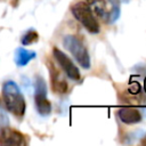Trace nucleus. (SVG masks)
<instances>
[{
  "instance_id": "0eeeda50",
  "label": "nucleus",
  "mask_w": 146,
  "mask_h": 146,
  "mask_svg": "<svg viewBox=\"0 0 146 146\" xmlns=\"http://www.w3.org/2000/svg\"><path fill=\"white\" fill-rule=\"evenodd\" d=\"M48 70H49V74H50V83H51L52 91L56 94H65L68 89L67 82L62 76L60 72L55 66V64H52L49 60H48Z\"/></svg>"
},
{
  "instance_id": "f03ea898",
  "label": "nucleus",
  "mask_w": 146,
  "mask_h": 146,
  "mask_svg": "<svg viewBox=\"0 0 146 146\" xmlns=\"http://www.w3.org/2000/svg\"><path fill=\"white\" fill-rule=\"evenodd\" d=\"M71 11L73 16L81 23V25L90 33L97 34L100 31V26L96 17L94 16V11L84 1H79L72 6Z\"/></svg>"
},
{
  "instance_id": "9b49d317",
  "label": "nucleus",
  "mask_w": 146,
  "mask_h": 146,
  "mask_svg": "<svg viewBox=\"0 0 146 146\" xmlns=\"http://www.w3.org/2000/svg\"><path fill=\"white\" fill-rule=\"evenodd\" d=\"M39 39V34L34 31V30H29L27 32H25V34L22 36L21 39V42L23 46H29V44H32L34 42H36Z\"/></svg>"
},
{
  "instance_id": "1a4fd4ad",
  "label": "nucleus",
  "mask_w": 146,
  "mask_h": 146,
  "mask_svg": "<svg viewBox=\"0 0 146 146\" xmlns=\"http://www.w3.org/2000/svg\"><path fill=\"white\" fill-rule=\"evenodd\" d=\"M36 56L35 51L27 50L23 47H19L15 51V63L17 66H25L27 65L32 59H34Z\"/></svg>"
},
{
  "instance_id": "9d476101",
  "label": "nucleus",
  "mask_w": 146,
  "mask_h": 146,
  "mask_svg": "<svg viewBox=\"0 0 146 146\" xmlns=\"http://www.w3.org/2000/svg\"><path fill=\"white\" fill-rule=\"evenodd\" d=\"M91 10L102 19H106L108 15V9L105 0H86Z\"/></svg>"
},
{
  "instance_id": "6e6552de",
  "label": "nucleus",
  "mask_w": 146,
  "mask_h": 146,
  "mask_svg": "<svg viewBox=\"0 0 146 146\" xmlns=\"http://www.w3.org/2000/svg\"><path fill=\"white\" fill-rule=\"evenodd\" d=\"M119 119L125 123V124H135L141 121V114L140 112L135 107H121L117 111Z\"/></svg>"
},
{
  "instance_id": "423d86ee",
  "label": "nucleus",
  "mask_w": 146,
  "mask_h": 146,
  "mask_svg": "<svg viewBox=\"0 0 146 146\" xmlns=\"http://www.w3.org/2000/svg\"><path fill=\"white\" fill-rule=\"evenodd\" d=\"M25 136L16 129L5 127L0 131V145H10V146H22L25 145Z\"/></svg>"
},
{
  "instance_id": "4468645a",
  "label": "nucleus",
  "mask_w": 146,
  "mask_h": 146,
  "mask_svg": "<svg viewBox=\"0 0 146 146\" xmlns=\"http://www.w3.org/2000/svg\"><path fill=\"white\" fill-rule=\"evenodd\" d=\"M112 3V8H120L121 2H128L129 0H110Z\"/></svg>"
},
{
  "instance_id": "ddd939ff",
  "label": "nucleus",
  "mask_w": 146,
  "mask_h": 146,
  "mask_svg": "<svg viewBox=\"0 0 146 146\" xmlns=\"http://www.w3.org/2000/svg\"><path fill=\"white\" fill-rule=\"evenodd\" d=\"M140 91H141V88H140V86H139L138 82H135V83H131V84H130V87H129V92H130L131 95H139Z\"/></svg>"
},
{
  "instance_id": "f8f14e48",
  "label": "nucleus",
  "mask_w": 146,
  "mask_h": 146,
  "mask_svg": "<svg viewBox=\"0 0 146 146\" xmlns=\"http://www.w3.org/2000/svg\"><path fill=\"white\" fill-rule=\"evenodd\" d=\"M8 125H9V117H8V114L6 112L5 106L2 105V103L0 100V130L5 127H8Z\"/></svg>"
},
{
  "instance_id": "39448f33",
  "label": "nucleus",
  "mask_w": 146,
  "mask_h": 146,
  "mask_svg": "<svg viewBox=\"0 0 146 146\" xmlns=\"http://www.w3.org/2000/svg\"><path fill=\"white\" fill-rule=\"evenodd\" d=\"M52 55L56 59V62L59 64V66L62 67V70L65 72V74L73 81H78L80 80L81 78V74H80V71L79 68L76 67V65L72 62V59L66 55L64 54L60 49L54 47L52 48Z\"/></svg>"
},
{
  "instance_id": "f257e3e1",
  "label": "nucleus",
  "mask_w": 146,
  "mask_h": 146,
  "mask_svg": "<svg viewBox=\"0 0 146 146\" xmlns=\"http://www.w3.org/2000/svg\"><path fill=\"white\" fill-rule=\"evenodd\" d=\"M2 99L6 110H8L17 119H22L25 114L26 103L18 86L14 81H6L2 84Z\"/></svg>"
},
{
  "instance_id": "7ed1b4c3",
  "label": "nucleus",
  "mask_w": 146,
  "mask_h": 146,
  "mask_svg": "<svg viewBox=\"0 0 146 146\" xmlns=\"http://www.w3.org/2000/svg\"><path fill=\"white\" fill-rule=\"evenodd\" d=\"M63 44L73 55L75 60L83 68H89L90 67V56H89L88 49L78 36L66 35L63 39Z\"/></svg>"
},
{
  "instance_id": "20e7f679",
  "label": "nucleus",
  "mask_w": 146,
  "mask_h": 146,
  "mask_svg": "<svg viewBox=\"0 0 146 146\" xmlns=\"http://www.w3.org/2000/svg\"><path fill=\"white\" fill-rule=\"evenodd\" d=\"M34 90V104L38 113L42 116H48L51 113V103L47 98V86L41 76L35 78Z\"/></svg>"
},
{
  "instance_id": "2eb2a0df",
  "label": "nucleus",
  "mask_w": 146,
  "mask_h": 146,
  "mask_svg": "<svg viewBox=\"0 0 146 146\" xmlns=\"http://www.w3.org/2000/svg\"><path fill=\"white\" fill-rule=\"evenodd\" d=\"M144 88H145V92H146V78H145V82H144Z\"/></svg>"
}]
</instances>
